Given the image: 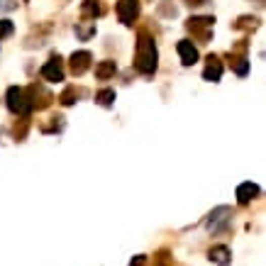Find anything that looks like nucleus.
Returning <instances> with one entry per match:
<instances>
[{
    "instance_id": "nucleus-14",
    "label": "nucleus",
    "mask_w": 266,
    "mask_h": 266,
    "mask_svg": "<svg viewBox=\"0 0 266 266\" xmlns=\"http://www.w3.org/2000/svg\"><path fill=\"white\" fill-rule=\"evenodd\" d=\"M73 100H76V91H73V88H69V91L61 96V103H64V105H71Z\"/></svg>"
},
{
    "instance_id": "nucleus-2",
    "label": "nucleus",
    "mask_w": 266,
    "mask_h": 266,
    "mask_svg": "<svg viewBox=\"0 0 266 266\" xmlns=\"http://www.w3.org/2000/svg\"><path fill=\"white\" fill-rule=\"evenodd\" d=\"M8 108L13 112H17V115H27L32 103H27V96H25L22 88H10L8 91Z\"/></svg>"
},
{
    "instance_id": "nucleus-9",
    "label": "nucleus",
    "mask_w": 266,
    "mask_h": 266,
    "mask_svg": "<svg viewBox=\"0 0 266 266\" xmlns=\"http://www.w3.org/2000/svg\"><path fill=\"white\" fill-rule=\"evenodd\" d=\"M115 61H103V64H98L96 66V76H98L100 81H105V78H110V76H115Z\"/></svg>"
},
{
    "instance_id": "nucleus-10",
    "label": "nucleus",
    "mask_w": 266,
    "mask_h": 266,
    "mask_svg": "<svg viewBox=\"0 0 266 266\" xmlns=\"http://www.w3.org/2000/svg\"><path fill=\"white\" fill-rule=\"evenodd\" d=\"M96 100H98L100 105H110L112 100H115V91H110V88L108 91H100L98 96H96Z\"/></svg>"
},
{
    "instance_id": "nucleus-6",
    "label": "nucleus",
    "mask_w": 266,
    "mask_h": 266,
    "mask_svg": "<svg viewBox=\"0 0 266 266\" xmlns=\"http://www.w3.org/2000/svg\"><path fill=\"white\" fill-rule=\"evenodd\" d=\"M88 64H91V54L88 52H76V54L71 56V69H73V73H83L88 69Z\"/></svg>"
},
{
    "instance_id": "nucleus-1",
    "label": "nucleus",
    "mask_w": 266,
    "mask_h": 266,
    "mask_svg": "<svg viewBox=\"0 0 266 266\" xmlns=\"http://www.w3.org/2000/svg\"><path fill=\"white\" fill-rule=\"evenodd\" d=\"M135 66L142 73H154L156 71V44L147 34H142L137 42V56H135Z\"/></svg>"
},
{
    "instance_id": "nucleus-5",
    "label": "nucleus",
    "mask_w": 266,
    "mask_h": 266,
    "mask_svg": "<svg viewBox=\"0 0 266 266\" xmlns=\"http://www.w3.org/2000/svg\"><path fill=\"white\" fill-rule=\"evenodd\" d=\"M42 76L47 81H64V69H61V64H59V59H52L47 66L42 69Z\"/></svg>"
},
{
    "instance_id": "nucleus-4",
    "label": "nucleus",
    "mask_w": 266,
    "mask_h": 266,
    "mask_svg": "<svg viewBox=\"0 0 266 266\" xmlns=\"http://www.w3.org/2000/svg\"><path fill=\"white\" fill-rule=\"evenodd\" d=\"M179 54H181V61L186 64V66H191V64H196L198 61L196 47H193V42H188V39L179 42Z\"/></svg>"
},
{
    "instance_id": "nucleus-8",
    "label": "nucleus",
    "mask_w": 266,
    "mask_h": 266,
    "mask_svg": "<svg viewBox=\"0 0 266 266\" xmlns=\"http://www.w3.org/2000/svg\"><path fill=\"white\" fill-rule=\"evenodd\" d=\"M256 196H259V188H256L254 183H242V186L237 188V200L242 203V205H244V203H249V200L256 198Z\"/></svg>"
},
{
    "instance_id": "nucleus-3",
    "label": "nucleus",
    "mask_w": 266,
    "mask_h": 266,
    "mask_svg": "<svg viewBox=\"0 0 266 266\" xmlns=\"http://www.w3.org/2000/svg\"><path fill=\"white\" fill-rule=\"evenodd\" d=\"M137 13H140V3L137 0H120L117 3V17H120L122 25H132Z\"/></svg>"
},
{
    "instance_id": "nucleus-15",
    "label": "nucleus",
    "mask_w": 266,
    "mask_h": 266,
    "mask_svg": "<svg viewBox=\"0 0 266 266\" xmlns=\"http://www.w3.org/2000/svg\"><path fill=\"white\" fill-rule=\"evenodd\" d=\"M0 10H15L13 0H0Z\"/></svg>"
},
{
    "instance_id": "nucleus-7",
    "label": "nucleus",
    "mask_w": 266,
    "mask_h": 266,
    "mask_svg": "<svg viewBox=\"0 0 266 266\" xmlns=\"http://www.w3.org/2000/svg\"><path fill=\"white\" fill-rule=\"evenodd\" d=\"M205 81H220V76H223V64L215 59V56H210L208 59V66H205Z\"/></svg>"
},
{
    "instance_id": "nucleus-13",
    "label": "nucleus",
    "mask_w": 266,
    "mask_h": 266,
    "mask_svg": "<svg viewBox=\"0 0 266 266\" xmlns=\"http://www.w3.org/2000/svg\"><path fill=\"white\" fill-rule=\"evenodd\" d=\"M13 34V22L10 20H0V37H8Z\"/></svg>"
},
{
    "instance_id": "nucleus-11",
    "label": "nucleus",
    "mask_w": 266,
    "mask_h": 266,
    "mask_svg": "<svg viewBox=\"0 0 266 266\" xmlns=\"http://www.w3.org/2000/svg\"><path fill=\"white\" fill-rule=\"evenodd\" d=\"M210 259H215L217 264H227V249L225 247H215L210 252Z\"/></svg>"
},
{
    "instance_id": "nucleus-12",
    "label": "nucleus",
    "mask_w": 266,
    "mask_h": 266,
    "mask_svg": "<svg viewBox=\"0 0 266 266\" xmlns=\"http://www.w3.org/2000/svg\"><path fill=\"white\" fill-rule=\"evenodd\" d=\"M93 32H96V27H93V22H88V27H78V29H76V34H78L81 39H88V37H91Z\"/></svg>"
}]
</instances>
